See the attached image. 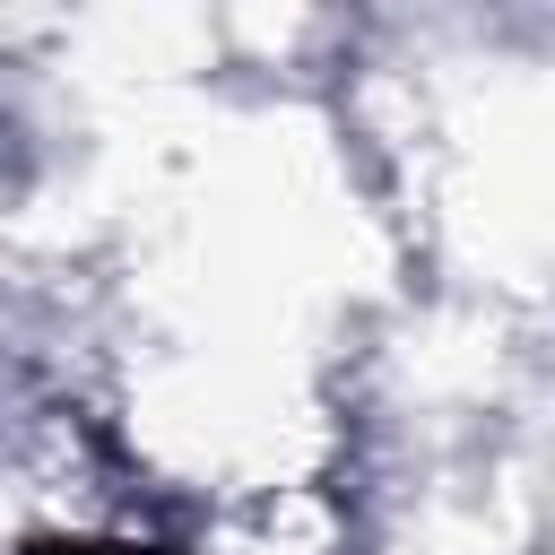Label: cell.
Listing matches in <instances>:
<instances>
[{
	"label": "cell",
	"instance_id": "1",
	"mask_svg": "<svg viewBox=\"0 0 555 555\" xmlns=\"http://www.w3.org/2000/svg\"><path fill=\"white\" fill-rule=\"evenodd\" d=\"M35 555H147V546H35Z\"/></svg>",
	"mask_w": 555,
	"mask_h": 555
}]
</instances>
